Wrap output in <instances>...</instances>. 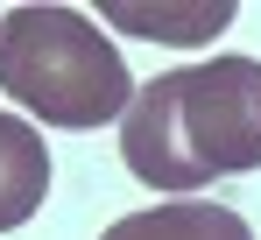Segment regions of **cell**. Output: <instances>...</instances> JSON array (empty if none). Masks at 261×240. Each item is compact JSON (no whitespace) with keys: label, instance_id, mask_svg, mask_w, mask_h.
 <instances>
[{"label":"cell","instance_id":"5b68a950","mask_svg":"<svg viewBox=\"0 0 261 240\" xmlns=\"http://www.w3.org/2000/svg\"><path fill=\"white\" fill-rule=\"evenodd\" d=\"M106 21L127 29V36H148V42H205L233 21V0H198V7H134V0H106Z\"/></svg>","mask_w":261,"mask_h":240},{"label":"cell","instance_id":"6da1fadb","mask_svg":"<svg viewBox=\"0 0 261 240\" xmlns=\"http://www.w3.org/2000/svg\"><path fill=\"white\" fill-rule=\"evenodd\" d=\"M120 156L148 191H205L212 177L261 170V64L212 57L134 85Z\"/></svg>","mask_w":261,"mask_h":240},{"label":"cell","instance_id":"277c9868","mask_svg":"<svg viewBox=\"0 0 261 240\" xmlns=\"http://www.w3.org/2000/svg\"><path fill=\"white\" fill-rule=\"evenodd\" d=\"M99 240H254V233L233 205H155V212L113 219Z\"/></svg>","mask_w":261,"mask_h":240},{"label":"cell","instance_id":"7a4b0ae2","mask_svg":"<svg viewBox=\"0 0 261 240\" xmlns=\"http://www.w3.org/2000/svg\"><path fill=\"white\" fill-rule=\"evenodd\" d=\"M0 92L43 127H99L120 120L134 78L120 50L71 7H7L0 14Z\"/></svg>","mask_w":261,"mask_h":240},{"label":"cell","instance_id":"3957f363","mask_svg":"<svg viewBox=\"0 0 261 240\" xmlns=\"http://www.w3.org/2000/svg\"><path fill=\"white\" fill-rule=\"evenodd\" d=\"M43 191H49V149H43V134H36L29 120L0 113V233L21 226V219L43 205Z\"/></svg>","mask_w":261,"mask_h":240}]
</instances>
